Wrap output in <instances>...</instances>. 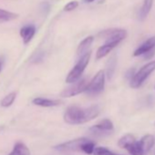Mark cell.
Instances as JSON below:
<instances>
[{
    "label": "cell",
    "instance_id": "obj_4",
    "mask_svg": "<svg viewBox=\"0 0 155 155\" xmlns=\"http://www.w3.org/2000/svg\"><path fill=\"white\" fill-rule=\"evenodd\" d=\"M105 81H106V76L104 70L102 69L99 70L95 74V76L90 81L85 92L91 96L101 93L105 88Z\"/></svg>",
    "mask_w": 155,
    "mask_h": 155
},
{
    "label": "cell",
    "instance_id": "obj_19",
    "mask_svg": "<svg viewBox=\"0 0 155 155\" xmlns=\"http://www.w3.org/2000/svg\"><path fill=\"white\" fill-rule=\"evenodd\" d=\"M136 141V138L133 134L131 133H127L125 135H123L119 140H118V145L122 148L125 149L127 146H129L130 144H131L132 142Z\"/></svg>",
    "mask_w": 155,
    "mask_h": 155
},
{
    "label": "cell",
    "instance_id": "obj_5",
    "mask_svg": "<svg viewBox=\"0 0 155 155\" xmlns=\"http://www.w3.org/2000/svg\"><path fill=\"white\" fill-rule=\"evenodd\" d=\"M89 82H90V81L88 80V78H83V79L79 80L78 81L70 84L69 87L63 90L60 92V97L61 98H71V97H75L77 95L85 92Z\"/></svg>",
    "mask_w": 155,
    "mask_h": 155
},
{
    "label": "cell",
    "instance_id": "obj_20",
    "mask_svg": "<svg viewBox=\"0 0 155 155\" xmlns=\"http://www.w3.org/2000/svg\"><path fill=\"white\" fill-rule=\"evenodd\" d=\"M96 149V143L89 139H87L83 144L81 145V151L85 153V154H88V155H91L94 153V150Z\"/></svg>",
    "mask_w": 155,
    "mask_h": 155
},
{
    "label": "cell",
    "instance_id": "obj_18",
    "mask_svg": "<svg viewBox=\"0 0 155 155\" xmlns=\"http://www.w3.org/2000/svg\"><path fill=\"white\" fill-rule=\"evenodd\" d=\"M116 65H117V58L115 56H113L109 59V61L107 63L106 71H104L105 76L108 78V80H111V78L113 77L115 69H116Z\"/></svg>",
    "mask_w": 155,
    "mask_h": 155
},
{
    "label": "cell",
    "instance_id": "obj_8",
    "mask_svg": "<svg viewBox=\"0 0 155 155\" xmlns=\"http://www.w3.org/2000/svg\"><path fill=\"white\" fill-rule=\"evenodd\" d=\"M87 140V138H78L63 143H60L54 147L55 150L62 152H70V151H81V145Z\"/></svg>",
    "mask_w": 155,
    "mask_h": 155
},
{
    "label": "cell",
    "instance_id": "obj_22",
    "mask_svg": "<svg viewBox=\"0 0 155 155\" xmlns=\"http://www.w3.org/2000/svg\"><path fill=\"white\" fill-rule=\"evenodd\" d=\"M125 150L130 154V155H144L140 146V143H139V140H136L134 142H132L131 144H130L129 146H127L125 148Z\"/></svg>",
    "mask_w": 155,
    "mask_h": 155
},
{
    "label": "cell",
    "instance_id": "obj_14",
    "mask_svg": "<svg viewBox=\"0 0 155 155\" xmlns=\"http://www.w3.org/2000/svg\"><path fill=\"white\" fill-rule=\"evenodd\" d=\"M8 155H30V150L25 143L19 141L14 145L13 150Z\"/></svg>",
    "mask_w": 155,
    "mask_h": 155
},
{
    "label": "cell",
    "instance_id": "obj_3",
    "mask_svg": "<svg viewBox=\"0 0 155 155\" xmlns=\"http://www.w3.org/2000/svg\"><path fill=\"white\" fill-rule=\"evenodd\" d=\"M154 71H155V60H152L142 66L138 71L135 72L132 79L130 81V88L132 89L140 88Z\"/></svg>",
    "mask_w": 155,
    "mask_h": 155
},
{
    "label": "cell",
    "instance_id": "obj_21",
    "mask_svg": "<svg viewBox=\"0 0 155 155\" xmlns=\"http://www.w3.org/2000/svg\"><path fill=\"white\" fill-rule=\"evenodd\" d=\"M17 99V92L16 91H12L10 93H8V95H6L0 101V105L3 108H8L11 105H13L14 101Z\"/></svg>",
    "mask_w": 155,
    "mask_h": 155
},
{
    "label": "cell",
    "instance_id": "obj_25",
    "mask_svg": "<svg viewBox=\"0 0 155 155\" xmlns=\"http://www.w3.org/2000/svg\"><path fill=\"white\" fill-rule=\"evenodd\" d=\"M135 69L134 68H130V69H129L128 71H127V73H126V78H127V80H129V81L132 79V77L134 76V74H135Z\"/></svg>",
    "mask_w": 155,
    "mask_h": 155
},
{
    "label": "cell",
    "instance_id": "obj_15",
    "mask_svg": "<svg viewBox=\"0 0 155 155\" xmlns=\"http://www.w3.org/2000/svg\"><path fill=\"white\" fill-rule=\"evenodd\" d=\"M152 5H153V0H144L143 1V4L139 11V18L140 20H144L149 13L150 12L151 10V8H152Z\"/></svg>",
    "mask_w": 155,
    "mask_h": 155
},
{
    "label": "cell",
    "instance_id": "obj_23",
    "mask_svg": "<svg viewBox=\"0 0 155 155\" xmlns=\"http://www.w3.org/2000/svg\"><path fill=\"white\" fill-rule=\"evenodd\" d=\"M94 155H114V152L110 151L105 147H96L94 150Z\"/></svg>",
    "mask_w": 155,
    "mask_h": 155
},
{
    "label": "cell",
    "instance_id": "obj_10",
    "mask_svg": "<svg viewBox=\"0 0 155 155\" xmlns=\"http://www.w3.org/2000/svg\"><path fill=\"white\" fill-rule=\"evenodd\" d=\"M139 143L144 155H146L153 148L155 144V137L151 134H146L139 140Z\"/></svg>",
    "mask_w": 155,
    "mask_h": 155
},
{
    "label": "cell",
    "instance_id": "obj_1",
    "mask_svg": "<svg viewBox=\"0 0 155 155\" xmlns=\"http://www.w3.org/2000/svg\"><path fill=\"white\" fill-rule=\"evenodd\" d=\"M101 113L99 105H92L87 108L69 106L64 112V121L69 125H80L96 119Z\"/></svg>",
    "mask_w": 155,
    "mask_h": 155
},
{
    "label": "cell",
    "instance_id": "obj_17",
    "mask_svg": "<svg viewBox=\"0 0 155 155\" xmlns=\"http://www.w3.org/2000/svg\"><path fill=\"white\" fill-rule=\"evenodd\" d=\"M18 18V14L0 8V24L15 20Z\"/></svg>",
    "mask_w": 155,
    "mask_h": 155
},
{
    "label": "cell",
    "instance_id": "obj_29",
    "mask_svg": "<svg viewBox=\"0 0 155 155\" xmlns=\"http://www.w3.org/2000/svg\"><path fill=\"white\" fill-rule=\"evenodd\" d=\"M154 124H155V123H154Z\"/></svg>",
    "mask_w": 155,
    "mask_h": 155
},
{
    "label": "cell",
    "instance_id": "obj_27",
    "mask_svg": "<svg viewBox=\"0 0 155 155\" xmlns=\"http://www.w3.org/2000/svg\"><path fill=\"white\" fill-rule=\"evenodd\" d=\"M95 0H84V2H86V3H92Z\"/></svg>",
    "mask_w": 155,
    "mask_h": 155
},
{
    "label": "cell",
    "instance_id": "obj_13",
    "mask_svg": "<svg viewBox=\"0 0 155 155\" xmlns=\"http://www.w3.org/2000/svg\"><path fill=\"white\" fill-rule=\"evenodd\" d=\"M94 41V37L92 36H89L87 38H85L80 44L78 46V48H77V55L79 56L80 58L82 57L83 55H85L86 53H88Z\"/></svg>",
    "mask_w": 155,
    "mask_h": 155
},
{
    "label": "cell",
    "instance_id": "obj_7",
    "mask_svg": "<svg viewBox=\"0 0 155 155\" xmlns=\"http://www.w3.org/2000/svg\"><path fill=\"white\" fill-rule=\"evenodd\" d=\"M114 130L113 122L110 119H104L90 128V131L93 136L105 137L111 134Z\"/></svg>",
    "mask_w": 155,
    "mask_h": 155
},
{
    "label": "cell",
    "instance_id": "obj_28",
    "mask_svg": "<svg viewBox=\"0 0 155 155\" xmlns=\"http://www.w3.org/2000/svg\"><path fill=\"white\" fill-rule=\"evenodd\" d=\"M114 155H119V154H116V153H114Z\"/></svg>",
    "mask_w": 155,
    "mask_h": 155
},
{
    "label": "cell",
    "instance_id": "obj_2",
    "mask_svg": "<svg viewBox=\"0 0 155 155\" xmlns=\"http://www.w3.org/2000/svg\"><path fill=\"white\" fill-rule=\"evenodd\" d=\"M91 57V51L90 50L88 53L83 55L82 57L80 58V59L78 60L76 65L71 68V70L68 72V74L66 77V82L68 84H72L79 80L81 79V76L83 75L89 62Z\"/></svg>",
    "mask_w": 155,
    "mask_h": 155
},
{
    "label": "cell",
    "instance_id": "obj_26",
    "mask_svg": "<svg viewBox=\"0 0 155 155\" xmlns=\"http://www.w3.org/2000/svg\"><path fill=\"white\" fill-rule=\"evenodd\" d=\"M3 66H4V58L3 57H0V72L2 71Z\"/></svg>",
    "mask_w": 155,
    "mask_h": 155
},
{
    "label": "cell",
    "instance_id": "obj_9",
    "mask_svg": "<svg viewBox=\"0 0 155 155\" xmlns=\"http://www.w3.org/2000/svg\"><path fill=\"white\" fill-rule=\"evenodd\" d=\"M155 49V36L146 39L140 46H139L133 52V57H140L148 54L150 51Z\"/></svg>",
    "mask_w": 155,
    "mask_h": 155
},
{
    "label": "cell",
    "instance_id": "obj_16",
    "mask_svg": "<svg viewBox=\"0 0 155 155\" xmlns=\"http://www.w3.org/2000/svg\"><path fill=\"white\" fill-rule=\"evenodd\" d=\"M114 48H116V46L113 45V44L104 43L102 46H101V47L98 48V50H97V52H96V59H101V58H103L106 57L108 54H110V51H111Z\"/></svg>",
    "mask_w": 155,
    "mask_h": 155
},
{
    "label": "cell",
    "instance_id": "obj_11",
    "mask_svg": "<svg viewBox=\"0 0 155 155\" xmlns=\"http://www.w3.org/2000/svg\"><path fill=\"white\" fill-rule=\"evenodd\" d=\"M20 37L25 45H28L36 34V27L34 25H28L23 27L19 31Z\"/></svg>",
    "mask_w": 155,
    "mask_h": 155
},
{
    "label": "cell",
    "instance_id": "obj_24",
    "mask_svg": "<svg viewBox=\"0 0 155 155\" xmlns=\"http://www.w3.org/2000/svg\"><path fill=\"white\" fill-rule=\"evenodd\" d=\"M78 7H79V2L76 1V0H73V1H70L68 3H67L64 8H63V10L66 11V12H71L73 11L74 9H76Z\"/></svg>",
    "mask_w": 155,
    "mask_h": 155
},
{
    "label": "cell",
    "instance_id": "obj_12",
    "mask_svg": "<svg viewBox=\"0 0 155 155\" xmlns=\"http://www.w3.org/2000/svg\"><path fill=\"white\" fill-rule=\"evenodd\" d=\"M32 103L36 106L42 107V108H51V107H57L61 104V101L59 100H51V99H46V98H35L32 101Z\"/></svg>",
    "mask_w": 155,
    "mask_h": 155
},
{
    "label": "cell",
    "instance_id": "obj_6",
    "mask_svg": "<svg viewBox=\"0 0 155 155\" xmlns=\"http://www.w3.org/2000/svg\"><path fill=\"white\" fill-rule=\"evenodd\" d=\"M127 31L125 29L120 28H110L104 30L99 34V36L105 39V43L113 44L116 47L126 38L127 37Z\"/></svg>",
    "mask_w": 155,
    "mask_h": 155
}]
</instances>
